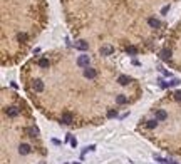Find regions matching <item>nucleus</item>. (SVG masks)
Wrapping results in <instances>:
<instances>
[{"mask_svg": "<svg viewBox=\"0 0 181 164\" xmlns=\"http://www.w3.org/2000/svg\"><path fill=\"white\" fill-rule=\"evenodd\" d=\"M5 114H7L8 117H12V119H13V117H17V116L20 114V109H19V107H13V106H12V107H7V109H5Z\"/></svg>", "mask_w": 181, "mask_h": 164, "instance_id": "f03ea898", "label": "nucleus"}, {"mask_svg": "<svg viewBox=\"0 0 181 164\" xmlns=\"http://www.w3.org/2000/svg\"><path fill=\"white\" fill-rule=\"evenodd\" d=\"M168 10H169V7H163V10H161V14H168Z\"/></svg>", "mask_w": 181, "mask_h": 164, "instance_id": "393cba45", "label": "nucleus"}, {"mask_svg": "<svg viewBox=\"0 0 181 164\" xmlns=\"http://www.w3.org/2000/svg\"><path fill=\"white\" fill-rule=\"evenodd\" d=\"M158 122H159V121H156V119H151V121H146V127H147V129H154V127L158 126Z\"/></svg>", "mask_w": 181, "mask_h": 164, "instance_id": "2eb2a0df", "label": "nucleus"}, {"mask_svg": "<svg viewBox=\"0 0 181 164\" xmlns=\"http://www.w3.org/2000/svg\"><path fill=\"white\" fill-rule=\"evenodd\" d=\"M117 82H119L121 85H127V84L131 82V79H129L127 75H119V79H117Z\"/></svg>", "mask_w": 181, "mask_h": 164, "instance_id": "f8f14e48", "label": "nucleus"}, {"mask_svg": "<svg viewBox=\"0 0 181 164\" xmlns=\"http://www.w3.org/2000/svg\"><path fill=\"white\" fill-rule=\"evenodd\" d=\"M147 24H149V27H153V28H156V27H159V25H161L159 20H158V19H154V17L147 19Z\"/></svg>", "mask_w": 181, "mask_h": 164, "instance_id": "9b49d317", "label": "nucleus"}, {"mask_svg": "<svg viewBox=\"0 0 181 164\" xmlns=\"http://www.w3.org/2000/svg\"><path fill=\"white\" fill-rule=\"evenodd\" d=\"M75 49H79V50H87L89 49V44L84 40H79V42H75Z\"/></svg>", "mask_w": 181, "mask_h": 164, "instance_id": "9d476101", "label": "nucleus"}, {"mask_svg": "<svg viewBox=\"0 0 181 164\" xmlns=\"http://www.w3.org/2000/svg\"><path fill=\"white\" fill-rule=\"evenodd\" d=\"M166 117H168V112H166V110H163V109L156 110V121H164Z\"/></svg>", "mask_w": 181, "mask_h": 164, "instance_id": "6e6552de", "label": "nucleus"}, {"mask_svg": "<svg viewBox=\"0 0 181 164\" xmlns=\"http://www.w3.org/2000/svg\"><path fill=\"white\" fill-rule=\"evenodd\" d=\"M159 55H161L163 60H169V59H171V50H169V49H163Z\"/></svg>", "mask_w": 181, "mask_h": 164, "instance_id": "1a4fd4ad", "label": "nucleus"}, {"mask_svg": "<svg viewBox=\"0 0 181 164\" xmlns=\"http://www.w3.org/2000/svg\"><path fill=\"white\" fill-rule=\"evenodd\" d=\"M60 122L62 124H72L74 122V116L71 114V112H64L62 117H60Z\"/></svg>", "mask_w": 181, "mask_h": 164, "instance_id": "7ed1b4c3", "label": "nucleus"}, {"mask_svg": "<svg viewBox=\"0 0 181 164\" xmlns=\"http://www.w3.org/2000/svg\"><path fill=\"white\" fill-rule=\"evenodd\" d=\"M96 75H97L96 69H91V67L84 69V77H86V79H96Z\"/></svg>", "mask_w": 181, "mask_h": 164, "instance_id": "39448f33", "label": "nucleus"}, {"mask_svg": "<svg viewBox=\"0 0 181 164\" xmlns=\"http://www.w3.org/2000/svg\"><path fill=\"white\" fill-rule=\"evenodd\" d=\"M72 164H80V163H72Z\"/></svg>", "mask_w": 181, "mask_h": 164, "instance_id": "bb28decb", "label": "nucleus"}, {"mask_svg": "<svg viewBox=\"0 0 181 164\" xmlns=\"http://www.w3.org/2000/svg\"><path fill=\"white\" fill-rule=\"evenodd\" d=\"M173 96H174V99H176V101H181V90H176Z\"/></svg>", "mask_w": 181, "mask_h": 164, "instance_id": "aec40b11", "label": "nucleus"}, {"mask_svg": "<svg viewBox=\"0 0 181 164\" xmlns=\"http://www.w3.org/2000/svg\"><path fill=\"white\" fill-rule=\"evenodd\" d=\"M89 64H91V59H89V55H79V59H77V65L79 67H89Z\"/></svg>", "mask_w": 181, "mask_h": 164, "instance_id": "f257e3e1", "label": "nucleus"}, {"mask_svg": "<svg viewBox=\"0 0 181 164\" xmlns=\"http://www.w3.org/2000/svg\"><path fill=\"white\" fill-rule=\"evenodd\" d=\"M17 39H19L20 42H22V40H27V34H19V35H17Z\"/></svg>", "mask_w": 181, "mask_h": 164, "instance_id": "412c9836", "label": "nucleus"}, {"mask_svg": "<svg viewBox=\"0 0 181 164\" xmlns=\"http://www.w3.org/2000/svg\"><path fill=\"white\" fill-rule=\"evenodd\" d=\"M71 146H72V147H77V139L71 137Z\"/></svg>", "mask_w": 181, "mask_h": 164, "instance_id": "5701e85b", "label": "nucleus"}, {"mask_svg": "<svg viewBox=\"0 0 181 164\" xmlns=\"http://www.w3.org/2000/svg\"><path fill=\"white\" fill-rule=\"evenodd\" d=\"M37 65H39V67H49V65H50V62H49V59H39V62H37Z\"/></svg>", "mask_w": 181, "mask_h": 164, "instance_id": "4468645a", "label": "nucleus"}, {"mask_svg": "<svg viewBox=\"0 0 181 164\" xmlns=\"http://www.w3.org/2000/svg\"><path fill=\"white\" fill-rule=\"evenodd\" d=\"M154 161H158V163H161V164H169L168 159H164V157H161V156H156V154H154Z\"/></svg>", "mask_w": 181, "mask_h": 164, "instance_id": "f3484780", "label": "nucleus"}, {"mask_svg": "<svg viewBox=\"0 0 181 164\" xmlns=\"http://www.w3.org/2000/svg\"><path fill=\"white\" fill-rule=\"evenodd\" d=\"M126 52L127 54H131V55H136L138 54V49L134 47V45H129V47H126Z\"/></svg>", "mask_w": 181, "mask_h": 164, "instance_id": "dca6fc26", "label": "nucleus"}, {"mask_svg": "<svg viewBox=\"0 0 181 164\" xmlns=\"http://www.w3.org/2000/svg\"><path fill=\"white\" fill-rule=\"evenodd\" d=\"M52 144H55V146H60V141H59V139H52Z\"/></svg>", "mask_w": 181, "mask_h": 164, "instance_id": "b1692460", "label": "nucleus"}, {"mask_svg": "<svg viewBox=\"0 0 181 164\" xmlns=\"http://www.w3.org/2000/svg\"><path fill=\"white\" fill-rule=\"evenodd\" d=\"M30 149H32V147H30L29 144H20V146H19V152H20V154H24V156H25V154H29V152H30Z\"/></svg>", "mask_w": 181, "mask_h": 164, "instance_id": "0eeeda50", "label": "nucleus"}, {"mask_svg": "<svg viewBox=\"0 0 181 164\" xmlns=\"http://www.w3.org/2000/svg\"><path fill=\"white\" fill-rule=\"evenodd\" d=\"M178 84H180V81H178V79H173V81L168 82V85H169V87H173V85H178Z\"/></svg>", "mask_w": 181, "mask_h": 164, "instance_id": "6ab92c4d", "label": "nucleus"}, {"mask_svg": "<svg viewBox=\"0 0 181 164\" xmlns=\"http://www.w3.org/2000/svg\"><path fill=\"white\" fill-rule=\"evenodd\" d=\"M169 164H178V163H174V161H169Z\"/></svg>", "mask_w": 181, "mask_h": 164, "instance_id": "a878e982", "label": "nucleus"}, {"mask_svg": "<svg viewBox=\"0 0 181 164\" xmlns=\"http://www.w3.org/2000/svg\"><path fill=\"white\" fill-rule=\"evenodd\" d=\"M32 89L35 90V92H42V90H44V82L40 81V79H35V81L32 82Z\"/></svg>", "mask_w": 181, "mask_h": 164, "instance_id": "20e7f679", "label": "nucleus"}, {"mask_svg": "<svg viewBox=\"0 0 181 164\" xmlns=\"http://www.w3.org/2000/svg\"><path fill=\"white\" fill-rule=\"evenodd\" d=\"M25 132L29 134L30 137H35L37 134H39V131H37V127H27L25 129Z\"/></svg>", "mask_w": 181, "mask_h": 164, "instance_id": "ddd939ff", "label": "nucleus"}, {"mask_svg": "<svg viewBox=\"0 0 181 164\" xmlns=\"http://www.w3.org/2000/svg\"><path fill=\"white\" fill-rule=\"evenodd\" d=\"M116 102H117V104H126L127 102V97L126 96H117V97H116Z\"/></svg>", "mask_w": 181, "mask_h": 164, "instance_id": "a211bd4d", "label": "nucleus"}, {"mask_svg": "<svg viewBox=\"0 0 181 164\" xmlns=\"http://www.w3.org/2000/svg\"><path fill=\"white\" fill-rule=\"evenodd\" d=\"M117 116V110H109L107 112V117H116Z\"/></svg>", "mask_w": 181, "mask_h": 164, "instance_id": "4be33fe9", "label": "nucleus"}, {"mask_svg": "<svg viewBox=\"0 0 181 164\" xmlns=\"http://www.w3.org/2000/svg\"><path fill=\"white\" fill-rule=\"evenodd\" d=\"M99 52H101V55H111L114 52V47L113 45H102Z\"/></svg>", "mask_w": 181, "mask_h": 164, "instance_id": "423d86ee", "label": "nucleus"}]
</instances>
